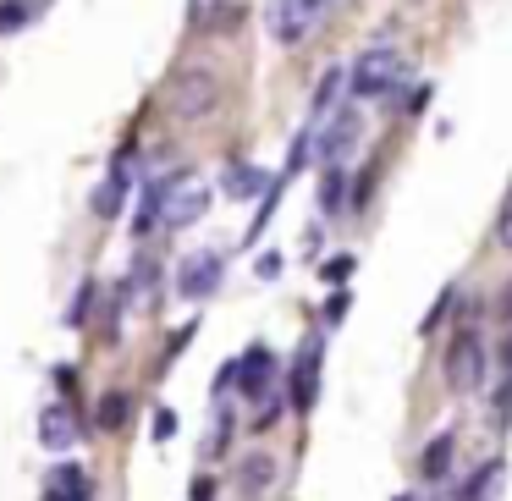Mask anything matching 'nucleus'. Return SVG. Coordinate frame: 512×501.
<instances>
[{
    "label": "nucleus",
    "mask_w": 512,
    "mask_h": 501,
    "mask_svg": "<svg viewBox=\"0 0 512 501\" xmlns=\"http://www.w3.org/2000/svg\"><path fill=\"white\" fill-rule=\"evenodd\" d=\"M490 358H485V336L479 331H457L452 347H446V380H452L457 391H474L479 380H485Z\"/></svg>",
    "instance_id": "obj_2"
},
{
    "label": "nucleus",
    "mask_w": 512,
    "mask_h": 501,
    "mask_svg": "<svg viewBox=\"0 0 512 501\" xmlns=\"http://www.w3.org/2000/svg\"><path fill=\"white\" fill-rule=\"evenodd\" d=\"M155 435H160V441H171V435H177V413H155Z\"/></svg>",
    "instance_id": "obj_29"
},
{
    "label": "nucleus",
    "mask_w": 512,
    "mask_h": 501,
    "mask_svg": "<svg viewBox=\"0 0 512 501\" xmlns=\"http://www.w3.org/2000/svg\"><path fill=\"white\" fill-rule=\"evenodd\" d=\"M171 182H177V177H149L144 182V193H138V215H133V232H155V226H166Z\"/></svg>",
    "instance_id": "obj_9"
},
{
    "label": "nucleus",
    "mask_w": 512,
    "mask_h": 501,
    "mask_svg": "<svg viewBox=\"0 0 512 501\" xmlns=\"http://www.w3.org/2000/svg\"><path fill=\"white\" fill-rule=\"evenodd\" d=\"M215 287H221V259H215V254L182 259V276H177V292H182V298H188V303H204Z\"/></svg>",
    "instance_id": "obj_7"
},
{
    "label": "nucleus",
    "mask_w": 512,
    "mask_h": 501,
    "mask_svg": "<svg viewBox=\"0 0 512 501\" xmlns=\"http://www.w3.org/2000/svg\"><path fill=\"white\" fill-rule=\"evenodd\" d=\"M89 298H94V281H83L78 298H72V309H67V325H83V320H89Z\"/></svg>",
    "instance_id": "obj_25"
},
{
    "label": "nucleus",
    "mask_w": 512,
    "mask_h": 501,
    "mask_svg": "<svg viewBox=\"0 0 512 501\" xmlns=\"http://www.w3.org/2000/svg\"><path fill=\"white\" fill-rule=\"evenodd\" d=\"M281 270H287V259H281V254H259V281H276Z\"/></svg>",
    "instance_id": "obj_28"
},
{
    "label": "nucleus",
    "mask_w": 512,
    "mask_h": 501,
    "mask_svg": "<svg viewBox=\"0 0 512 501\" xmlns=\"http://www.w3.org/2000/svg\"><path fill=\"white\" fill-rule=\"evenodd\" d=\"M127 188H133V182H127V166H122V160H116V166H111V177H105L100 188H94V215H105V221H111V215L122 210Z\"/></svg>",
    "instance_id": "obj_11"
},
{
    "label": "nucleus",
    "mask_w": 512,
    "mask_h": 501,
    "mask_svg": "<svg viewBox=\"0 0 512 501\" xmlns=\"http://www.w3.org/2000/svg\"><path fill=\"white\" fill-rule=\"evenodd\" d=\"M39 441H45L50 452H67V446H72V419H67V408H45V413H39Z\"/></svg>",
    "instance_id": "obj_13"
},
{
    "label": "nucleus",
    "mask_w": 512,
    "mask_h": 501,
    "mask_svg": "<svg viewBox=\"0 0 512 501\" xmlns=\"http://www.w3.org/2000/svg\"><path fill=\"white\" fill-rule=\"evenodd\" d=\"M281 193H287V177H276L265 193H259V215H254V226H248V243H259V237H265V226H270V215H276Z\"/></svg>",
    "instance_id": "obj_15"
},
{
    "label": "nucleus",
    "mask_w": 512,
    "mask_h": 501,
    "mask_svg": "<svg viewBox=\"0 0 512 501\" xmlns=\"http://www.w3.org/2000/svg\"><path fill=\"white\" fill-rule=\"evenodd\" d=\"M347 276H353V254H336V259H325V265H320V281H331V287H342Z\"/></svg>",
    "instance_id": "obj_23"
},
{
    "label": "nucleus",
    "mask_w": 512,
    "mask_h": 501,
    "mask_svg": "<svg viewBox=\"0 0 512 501\" xmlns=\"http://www.w3.org/2000/svg\"><path fill=\"white\" fill-rule=\"evenodd\" d=\"M314 23H320V12H314L309 0H270L265 6V28H270V39H276L281 50L303 45Z\"/></svg>",
    "instance_id": "obj_3"
},
{
    "label": "nucleus",
    "mask_w": 512,
    "mask_h": 501,
    "mask_svg": "<svg viewBox=\"0 0 512 501\" xmlns=\"http://www.w3.org/2000/svg\"><path fill=\"white\" fill-rule=\"evenodd\" d=\"M353 100L358 105H369V100H386L391 89L402 83V50L391 45V39H380V45H369L364 56L353 61Z\"/></svg>",
    "instance_id": "obj_1"
},
{
    "label": "nucleus",
    "mask_w": 512,
    "mask_h": 501,
    "mask_svg": "<svg viewBox=\"0 0 512 501\" xmlns=\"http://www.w3.org/2000/svg\"><path fill=\"white\" fill-rule=\"evenodd\" d=\"M45 490L50 496H72V501H83V496H94L89 490V474H83L78 463H61V468H50V479H45Z\"/></svg>",
    "instance_id": "obj_12"
},
{
    "label": "nucleus",
    "mask_w": 512,
    "mask_h": 501,
    "mask_svg": "<svg viewBox=\"0 0 512 501\" xmlns=\"http://www.w3.org/2000/svg\"><path fill=\"white\" fill-rule=\"evenodd\" d=\"M342 314H347V292H336V298H331V309H325V325H336Z\"/></svg>",
    "instance_id": "obj_30"
},
{
    "label": "nucleus",
    "mask_w": 512,
    "mask_h": 501,
    "mask_svg": "<svg viewBox=\"0 0 512 501\" xmlns=\"http://www.w3.org/2000/svg\"><path fill=\"white\" fill-rule=\"evenodd\" d=\"M424 479H441L446 474V468H452V435H435V441H430V452H424Z\"/></svg>",
    "instance_id": "obj_17"
},
{
    "label": "nucleus",
    "mask_w": 512,
    "mask_h": 501,
    "mask_svg": "<svg viewBox=\"0 0 512 501\" xmlns=\"http://www.w3.org/2000/svg\"><path fill=\"white\" fill-rule=\"evenodd\" d=\"M215 105H221V83H215L210 72H188V78H177V89H171V111L177 116H210Z\"/></svg>",
    "instance_id": "obj_4"
},
{
    "label": "nucleus",
    "mask_w": 512,
    "mask_h": 501,
    "mask_svg": "<svg viewBox=\"0 0 512 501\" xmlns=\"http://www.w3.org/2000/svg\"><path fill=\"white\" fill-rule=\"evenodd\" d=\"M270 182H276V177H265L259 166H226L221 193H226V199H259V193H265Z\"/></svg>",
    "instance_id": "obj_10"
},
{
    "label": "nucleus",
    "mask_w": 512,
    "mask_h": 501,
    "mask_svg": "<svg viewBox=\"0 0 512 501\" xmlns=\"http://www.w3.org/2000/svg\"><path fill=\"white\" fill-rule=\"evenodd\" d=\"M226 435H232V413L221 408V413H215V430H210V446H204V452H210V457L226 452Z\"/></svg>",
    "instance_id": "obj_24"
},
{
    "label": "nucleus",
    "mask_w": 512,
    "mask_h": 501,
    "mask_svg": "<svg viewBox=\"0 0 512 501\" xmlns=\"http://www.w3.org/2000/svg\"><path fill=\"white\" fill-rule=\"evenodd\" d=\"M342 166H325V182H320V210H336L342 204Z\"/></svg>",
    "instance_id": "obj_21"
},
{
    "label": "nucleus",
    "mask_w": 512,
    "mask_h": 501,
    "mask_svg": "<svg viewBox=\"0 0 512 501\" xmlns=\"http://www.w3.org/2000/svg\"><path fill=\"white\" fill-rule=\"evenodd\" d=\"M501 479H507V468H501V463H485V468H474V474L457 485V496H468V501H474V496H490Z\"/></svg>",
    "instance_id": "obj_16"
},
{
    "label": "nucleus",
    "mask_w": 512,
    "mask_h": 501,
    "mask_svg": "<svg viewBox=\"0 0 512 501\" xmlns=\"http://www.w3.org/2000/svg\"><path fill=\"white\" fill-rule=\"evenodd\" d=\"M204 210H210V188H199L193 177H177V182H171V199H166V232L193 226Z\"/></svg>",
    "instance_id": "obj_6"
},
{
    "label": "nucleus",
    "mask_w": 512,
    "mask_h": 501,
    "mask_svg": "<svg viewBox=\"0 0 512 501\" xmlns=\"http://www.w3.org/2000/svg\"><path fill=\"white\" fill-rule=\"evenodd\" d=\"M452 298H457V292H452V287H446V292H441V298H435V309H430V314H424V325H419V331H435V325H441V320H446V309H452Z\"/></svg>",
    "instance_id": "obj_27"
},
{
    "label": "nucleus",
    "mask_w": 512,
    "mask_h": 501,
    "mask_svg": "<svg viewBox=\"0 0 512 501\" xmlns=\"http://www.w3.org/2000/svg\"><path fill=\"white\" fill-rule=\"evenodd\" d=\"M309 6H314V12H320V17H325V12H331V0H309Z\"/></svg>",
    "instance_id": "obj_32"
},
{
    "label": "nucleus",
    "mask_w": 512,
    "mask_h": 501,
    "mask_svg": "<svg viewBox=\"0 0 512 501\" xmlns=\"http://www.w3.org/2000/svg\"><path fill=\"white\" fill-rule=\"evenodd\" d=\"M342 78H347L342 67H331V72L320 78V89H314V116H331V111H336V94H342Z\"/></svg>",
    "instance_id": "obj_18"
},
{
    "label": "nucleus",
    "mask_w": 512,
    "mask_h": 501,
    "mask_svg": "<svg viewBox=\"0 0 512 501\" xmlns=\"http://www.w3.org/2000/svg\"><path fill=\"white\" fill-rule=\"evenodd\" d=\"M496 243L512 254V193L501 199V215H496Z\"/></svg>",
    "instance_id": "obj_26"
},
{
    "label": "nucleus",
    "mask_w": 512,
    "mask_h": 501,
    "mask_svg": "<svg viewBox=\"0 0 512 501\" xmlns=\"http://www.w3.org/2000/svg\"><path fill=\"white\" fill-rule=\"evenodd\" d=\"M23 23H28V0H0V34H12Z\"/></svg>",
    "instance_id": "obj_22"
},
{
    "label": "nucleus",
    "mask_w": 512,
    "mask_h": 501,
    "mask_svg": "<svg viewBox=\"0 0 512 501\" xmlns=\"http://www.w3.org/2000/svg\"><path fill=\"white\" fill-rule=\"evenodd\" d=\"M353 138H358V127H353V116H342V122L331 127V133L320 138V160L325 166H336V160L347 155V149H353Z\"/></svg>",
    "instance_id": "obj_14"
},
{
    "label": "nucleus",
    "mask_w": 512,
    "mask_h": 501,
    "mask_svg": "<svg viewBox=\"0 0 512 501\" xmlns=\"http://www.w3.org/2000/svg\"><path fill=\"white\" fill-rule=\"evenodd\" d=\"M292 408L309 413L314 402H320V336H309V342L298 347V364H292Z\"/></svg>",
    "instance_id": "obj_5"
},
{
    "label": "nucleus",
    "mask_w": 512,
    "mask_h": 501,
    "mask_svg": "<svg viewBox=\"0 0 512 501\" xmlns=\"http://www.w3.org/2000/svg\"><path fill=\"white\" fill-rule=\"evenodd\" d=\"M127 424V397L122 391H105L100 397V430H122Z\"/></svg>",
    "instance_id": "obj_20"
},
{
    "label": "nucleus",
    "mask_w": 512,
    "mask_h": 501,
    "mask_svg": "<svg viewBox=\"0 0 512 501\" xmlns=\"http://www.w3.org/2000/svg\"><path fill=\"white\" fill-rule=\"evenodd\" d=\"M270 375H276V358H270V347L254 342L243 358H237V391H243V397H265Z\"/></svg>",
    "instance_id": "obj_8"
},
{
    "label": "nucleus",
    "mask_w": 512,
    "mask_h": 501,
    "mask_svg": "<svg viewBox=\"0 0 512 501\" xmlns=\"http://www.w3.org/2000/svg\"><path fill=\"white\" fill-rule=\"evenodd\" d=\"M270 474H276V463H270L265 452H254V457H248L243 468H237V479H243L248 490H265V485H270Z\"/></svg>",
    "instance_id": "obj_19"
},
{
    "label": "nucleus",
    "mask_w": 512,
    "mask_h": 501,
    "mask_svg": "<svg viewBox=\"0 0 512 501\" xmlns=\"http://www.w3.org/2000/svg\"><path fill=\"white\" fill-rule=\"evenodd\" d=\"M496 309H501V320H507V325H512V287H507V292H501V303H496Z\"/></svg>",
    "instance_id": "obj_31"
}]
</instances>
